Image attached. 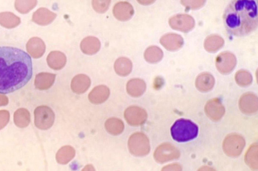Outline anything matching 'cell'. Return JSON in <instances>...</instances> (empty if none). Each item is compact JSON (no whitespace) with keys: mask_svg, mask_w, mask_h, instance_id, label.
I'll return each instance as SVG.
<instances>
[{"mask_svg":"<svg viewBox=\"0 0 258 171\" xmlns=\"http://www.w3.org/2000/svg\"><path fill=\"white\" fill-rule=\"evenodd\" d=\"M32 62L23 50L9 46L0 47V93L18 90L30 80Z\"/></svg>","mask_w":258,"mask_h":171,"instance_id":"1","label":"cell"},{"mask_svg":"<svg viewBox=\"0 0 258 171\" xmlns=\"http://www.w3.org/2000/svg\"><path fill=\"white\" fill-rule=\"evenodd\" d=\"M223 21L227 31L238 37L247 35L257 27V6L254 1H233L226 7Z\"/></svg>","mask_w":258,"mask_h":171,"instance_id":"2","label":"cell"},{"mask_svg":"<svg viewBox=\"0 0 258 171\" xmlns=\"http://www.w3.org/2000/svg\"><path fill=\"white\" fill-rule=\"evenodd\" d=\"M174 140L179 142H186L195 138L198 134V127L192 121L180 119L176 120L170 129Z\"/></svg>","mask_w":258,"mask_h":171,"instance_id":"3","label":"cell"},{"mask_svg":"<svg viewBox=\"0 0 258 171\" xmlns=\"http://www.w3.org/2000/svg\"><path fill=\"white\" fill-rule=\"evenodd\" d=\"M128 147L130 152L137 156H145L150 150L149 139L145 134L141 132H136L130 137Z\"/></svg>","mask_w":258,"mask_h":171,"instance_id":"4","label":"cell"},{"mask_svg":"<svg viewBox=\"0 0 258 171\" xmlns=\"http://www.w3.org/2000/svg\"><path fill=\"white\" fill-rule=\"evenodd\" d=\"M245 141L240 135L232 133L227 135L223 143L224 152L230 157H237L242 152Z\"/></svg>","mask_w":258,"mask_h":171,"instance_id":"5","label":"cell"},{"mask_svg":"<svg viewBox=\"0 0 258 171\" xmlns=\"http://www.w3.org/2000/svg\"><path fill=\"white\" fill-rule=\"evenodd\" d=\"M34 123L41 130H47L53 124L55 115L52 109L47 106L37 107L34 110Z\"/></svg>","mask_w":258,"mask_h":171,"instance_id":"6","label":"cell"},{"mask_svg":"<svg viewBox=\"0 0 258 171\" xmlns=\"http://www.w3.org/2000/svg\"><path fill=\"white\" fill-rule=\"evenodd\" d=\"M180 156L179 150L169 143H164L160 145L155 150L154 157L155 160L163 163L178 158Z\"/></svg>","mask_w":258,"mask_h":171,"instance_id":"7","label":"cell"},{"mask_svg":"<svg viewBox=\"0 0 258 171\" xmlns=\"http://www.w3.org/2000/svg\"><path fill=\"white\" fill-rule=\"evenodd\" d=\"M124 117L131 126H139L143 124L147 119V113L144 109L135 106L126 108Z\"/></svg>","mask_w":258,"mask_h":171,"instance_id":"8","label":"cell"},{"mask_svg":"<svg viewBox=\"0 0 258 171\" xmlns=\"http://www.w3.org/2000/svg\"><path fill=\"white\" fill-rule=\"evenodd\" d=\"M215 64L217 70L222 74H228L234 68L236 58L232 53L226 51L219 54L216 57Z\"/></svg>","mask_w":258,"mask_h":171,"instance_id":"9","label":"cell"},{"mask_svg":"<svg viewBox=\"0 0 258 171\" xmlns=\"http://www.w3.org/2000/svg\"><path fill=\"white\" fill-rule=\"evenodd\" d=\"M169 24L174 30L188 32L194 28L195 22L194 18L189 15L178 14L171 17Z\"/></svg>","mask_w":258,"mask_h":171,"instance_id":"10","label":"cell"},{"mask_svg":"<svg viewBox=\"0 0 258 171\" xmlns=\"http://www.w3.org/2000/svg\"><path fill=\"white\" fill-rule=\"evenodd\" d=\"M241 111L247 115L256 113L258 109V99L253 93H246L241 96L239 101Z\"/></svg>","mask_w":258,"mask_h":171,"instance_id":"11","label":"cell"},{"mask_svg":"<svg viewBox=\"0 0 258 171\" xmlns=\"http://www.w3.org/2000/svg\"><path fill=\"white\" fill-rule=\"evenodd\" d=\"M207 116L214 121L220 120L225 113V108L219 99L214 98L207 102L205 106Z\"/></svg>","mask_w":258,"mask_h":171,"instance_id":"12","label":"cell"},{"mask_svg":"<svg viewBox=\"0 0 258 171\" xmlns=\"http://www.w3.org/2000/svg\"><path fill=\"white\" fill-rule=\"evenodd\" d=\"M134 13L133 6L128 2H120L113 8V14L115 18L121 21L130 20Z\"/></svg>","mask_w":258,"mask_h":171,"instance_id":"13","label":"cell"},{"mask_svg":"<svg viewBox=\"0 0 258 171\" xmlns=\"http://www.w3.org/2000/svg\"><path fill=\"white\" fill-rule=\"evenodd\" d=\"M160 42L167 50L173 51L180 49L182 46L183 39L180 35L168 33L161 37Z\"/></svg>","mask_w":258,"mask_h":171,"instance_id":"14","label":"cell"},{"mask_svg":"<svg viewBox=\"0 0 258 171\" xmlns=\"http://www.w3.org/2000/svg\"><path fill=\"white\" fill-rule=\"evenodd\" d=\"M45 48L44 42L38 37L30 38L26 44L27 51L34 58L41 57L45 52Z\"/></svg>","mask_w":258,"mask_h":171,"instance_id":"15","label":"cell"},{"mask_svg":"<svg viewBox=\"0 0 258 171\" xmlns=\"http://www.w3.org/2000/svg\"><path fill=\"white\" fill-rule=\"evenodd\" d=\"M56 17L55 13L45 8H40L34 13L32 21L38 25L45 26L52 22Z\"/></svg>","mask_w":258,"mask_h":171,"instance_id":"16","label":"cell"},{"mask_svg":"<svg viewBox=\"0 0 258 171\" xmlns=\"http://www.w3.org/2000/svg\"><path fill=\"white\" fill-rule=\"evenodd\" d=\"M91 84L89 76L84 74H79L75 76L72 80L71 87L73 92L82 94L87 91Z\"/></svg>","mask_w":258,"mask_h":171,"instance_id":"17","label":"cell"},{"mask_svg":"<svg viewBox=\"0 0 258 171\" xmlns=\"http://www.w3.org/2000/svg\"><path fill=\"white\" fill-rule=\"evenodd\" d=\"M110 95L108 87L104 85L95 87L90 92L88 98L90 102L94 104H99L105 102Z\"/></svg>","mask_w":258,"mask_h":171,"instance_id":"18","label":"cell"},{"mask_svg":"<svg viewBox=\"0 0 258 171\" xmlns=\"http://www.w3.org/2000/svg\"><path fill=\"white\" fill-rule=\"evenodd\" d=\"M101 43L99 40L94 36H88L84 38L80 44L82 51L88 55L96 53L100 49Z\"/></svg>","mask_w":258,"mask_h":171,"instance_id":"19","label":"cell"},{"mask_svg":"<svg viewBox=\"0 0 258 171\" xmlns=\"http://www.w3.org/2000/svg\"><path fill=\"white\" fill-rule=\"evenodd\" d=\"M196 87L198 90L202 92H207L211 90L215 84L214 76L208 72L200 74L196 79Z\"/></svg>","mask_w":258,"mask_h":171,"instance_id":"20","label":"cell"},{"mask_svg":"<svg viewBox=\"0 0 258 171\" xmlns=\"http://www.w3.org/2000/svg\"><path fill=\"white\" fill-rule=\"evenodd\" d=\"M46 60L50 68L54 70H60L66 65L67 57L60 51H52L49 53Z\"/></svg>","mask_w":258,"mask_h":171,"instance_id":"21","label":"cell"},{"mask_svg":"<svg viewBox=\"0 0 258 171\" xmlns=\"http://www.w3.org/2000/svg\"><path fill=\"white\" fill-rule=\"evenodd\" d=\"M146 84L145 82L140 78L130 79L126 84V91L133 97H139L146 91Z\"/></svg>","mask_w":258,"mask_h":171,"instance_id":"22","label":"cell"},{"mask_svg":"<svg viewBox=\"0 0 258 171\" xmlns=\"http://www.w3.org/2000/svg\"><path fill=\"white\" fill-rule=\"evenodd\" d=\"M56 75L55 74L41 72L36 75L34 84L40 90H45L50 88L53 84Z\"/></svg>","mask_w":258,"mask_h":171,"instance_id":"23","label":"cell"},{"mask_svg":"<svg viewBox=\"0 0 258 171\" xmlns=\"http://www.w3.org/2000/svg\"><path fill=\"white\" fill-rule=\"evenodd\" d=\"M132 62L126 57H120L116 59L114 64L115 72L121 76L128 75L132 69Z\"/></svg>","mask_w":258,"mask_h":171,"instance_id":"24","label":"cell"},{"mask_svg":"<svg viewBox=\"0 0 258 171\" xmlns=\"http://www.w3.org/2000/svg\"><path fill=\"white\" fill-rule=\"evenodd\" d=\"M224 43V40L220 36L213 34L207 37L204 45L205 49L207 51L214 52L220 49Z\"/></svg>","mask_w":258,"mask_h":171,"instance_id":"25","label":"cell"},{"mask_svg":"<svg viewBox=\"0 0 258 171\" xmlns=\"http://www.w3.org/2000/svg\"><path fill=\"white\" fill-rule=\"evenodd\" d=\"M20 23V18L13 13L6 12L0 13V25L6 28H15Z\"/></svg>","mask_w":258,"mask_h":171,"instance_id":"26","label":"cell"},{"mask_svg":"<svg viewBox=\"0 0 258 171\" xmlns=\"http://www.w3.org/2000/svg\"><path fill=\"white\" fill-rule=\"evenodd\" d=\"M75 155V149L70 145H66L60 148L56 154V159L60 164H67L70 162Z\"/></svg>","mask_w":258,"mask_h":171,"instance_id":"27","label":"cell"},{"mask_svg":"<svg viewBox=\"0 0 258 171\" xmlns=\"http://www.w3.org/2000/svg\"><path fill=\"white\" fill-rule=\"evenodd\" d=\"M105 127L107 131L113 135L121 134L124 129V124L122 120L117 118H110L105 123Z\"/></svg>","mask_w":258,"mask_h":171,"instance_id":"28","label":"cell"},{"mask_svg":"<svg viewBox=\"0 0 258 171\" xmlns=\"http://www.w3.org/2000/svg\"><path fill=\"white\" fill-rule=\"evenodd\" d=\"M14 121L15 125L20 128L27 127L30 122L29 112L25 108L18 109L14 114Z\"/></svg>","mask_w":258,"mask_h":171,"instance_id":"29","label":"cell"},{"mask_svg":"<svg viewBox=\"0 0 258 171\" xmlns=\"http://www.w3.org/2000/svg\"><path fill=\"white\" fill-rule=\"evenodd\" d=\"M257 144H252L247 150L245 155V161L247 165L252 169H257Z\"/></svg>","mask_w":258,"mask_h":171,"instance_id":"30","label":"cell"},{"mask_svg":"<svg viewBox=\"0 0 258 171\" xmlns=\"http://www.w3.org/2000/svg\"><path fill=\"white\" fill-rule=\"evenodd\" d=\"M163 56L162 50L158 47L151 46L147 48L144 52L145 60L151 63L160 61Z\"/></svg>","mask_w":258,"mask_h":171,"instance_id":"31","label":"cell"},{"mask_svg":"<svg viewBox=\"0 0 258 171\" xmlns=\"http://www.w3.org/2000/svg\"><path fill=\"white\" fill-rule=\"evenodd\" d=\"M236 83L241 87H246L250 85L252 81L251 74L245 70L238 71L235 75Z\"/></svg>","mask_w":258,"mask_h":171,"instance_id":"32","label":"cell"},{"mask_svg":"<svg viewBox=\"0 0 258 171\" xmlns=\"http://www.w3.org/2000/svg\"><path fill=\"white\" fill-rule=\"evenodd\" d=\"M36 1H16L15 2L16 9L22 14H26L36 5Z\"/></svg>","mask_w":258,"mask_h":171,"instance_id":"33","label":"cell"},{"mask_svg":"<svg viewBox=\"0 0 258 171\" xmlns=\"http://www.w3.org/2000/svg\"><path fill=\"white\" fill-rule=\"evenodd\" d=\"M110 3V1H93L92 4L94 10L103 13L107 10Z\"/></svg>","mask_w":258,"mask_h":171,"instance_id":"34","label":"cell"},{"mask_svg":"<svg viewBox=\"0 0 258 171\" xmlns=\"http://www.w3.org/2000/svg\"><path fill=\"white\" fill-rule=\"evenodd\" d=\"M205 3V1H181V4L187 9L191 10L201 8Z\"/></svg>","mask_w":258,"mask_h":171,"instance_id":"35","label":"cell"},{"mask_svg":"<svg viewBox=\"0 0 258 171\" xmlns=\"http://www.w3.org/2000/svg\"><path fill=\"white\" fill-rule=\"evenodd\" d=\"M10 113L7 110L0 111V130L3 128L9 122Z\"/></svg>","mask_w":258,"mask_h":171,"instance_id":"36","label":"cell"},{"mask_svg":"<svg viewBox=\"0 0 258 171\" xmlns=\"http://www.w3.org/2000/svg\"><path fill=\"white\" fill-rule=\"evenodd\" d=\"M181 167L178 164H169L162 168V170H181Z\"/></svg>","mask_w":258,"mask_h":171,"instance_id":"37","label":"cell"},{"mask_svg":"<svg viewBox=\"0 0 258 171\" xmlns=\"http://www.w3.org/2000/svg\"><path fill=\"white\" fill-rule=\"evenodd\" d=\"M9 103L8 97L4 95L0 94V106H6Z\"/></svg>","mask_w":258,"mask_h":171,"instance_id":"38","label":"cell"},{"mask_svg":"<svg viewBox=\"0 0 258 171\" xmlns=\"http://www.w3.org/2000/svg\"><path fill=\"white\" fill-rule=\"evenodd\" d=\"M163 83V80L162 78L157 77L155 80L154 86L156 89L160 88Z\"/></svg>","mask_w":258,"mask_h":171,"instance_id":"39","label":"cell"},{"mask_svg":"<svg viewBox=\"0 0 258 171\" xmlns=\"http://www.w3.org/2000/svg\"><path fill=\"white\" fill-rule=\"evenodd\" d=\"M89 165H87L83 170H94V167L91 165L90 166V167H89Z\"/></svg>","mask_w":258,"mask_h":171,"instance_id":"40","label":"cell"}]
</instances>
